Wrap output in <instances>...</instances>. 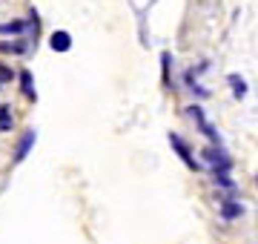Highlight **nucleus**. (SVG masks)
Returning a JSON list of instances; mask_svg holds the SVG:
<instances>
[{
    "label": "nucleus",
    "mask_w": 258,
    "mask_h": 244,
    "mask_svg": "<svg viewBox=\"0 0 258 244\" xmlns=\"http://www.w3.org/2000/svg\"><path fill=\"white\" fill-rule=\"evenodd\" d=\"M35 141H37V132L35 130H26L23 135H20V141H18V147H15V164H20V161L29 155V150L35 147Z\"/></svg>",
    "instance_id": "nucleus-2"
},
{
    "label": "nucleus",
    "mask_w": 258,
    "mask_h": 244,
    "mask_svg": "<svg viewBox=\"0 0 258 244\" xmlns=\"http://www.w3.org/2000/svg\"><path fill=\"white\" fill-rule=\"evenodd\" d=\"M169 144H172V147L178 150V155H181V161H184L186 167H189V169H198V164H195V158H192V152H189V147H186V144L178 138L175 132H169Z\"/></svg>",
    "instance_id": "nucleus-4"
},
{
    "label": "nucleus",
    "mask_w": 258,
    "mask_h": 244,
    "mask_svg": "<svg viewBox=\"0 0 258 244\" xmlns=\"http://www.w3.org/2000/svg\"><path fill=\"white\" fill-rule=\"evenodd\" d=\"M12 124H15V118H12V109L3 103V106H0V132H9Z\"/></svg>",
    "instance_id": "nucleus-8"
},
{
    "label": "nucleus",
    "mask_w": 258,
    "mask_h": 244,
    "mask_svg": "<svg viewBox=\"0 0 258 244\" xmlns=\"http://www.w3.org/2000/svg\"><path fill=\"white\" fill-rule=\"evenodd\" d=\"M189 115H192L195 121H198V127L204 130V135H207V138H210L212 144H218V132H215V127H212V124L207 121V118H204L201 106H189Z\"/></svg>",
    "instance_id": "nucleus-3"
},
{
    "label": "nucleus",
    "mask_w": 258,
    "mask_h": 244,
    "mask_svg": "<svg viewBox=\"0 0 258 244\" xmlns=\"http://www.w3.org/2000/svg\"><path fill=\"white\" fill-rule=\"evenodd\" d=\"M0 52H12V55H20V52H26V43H0Z\"/></svg>",
    "instance_id": "nucleus-10"
},
{
    "label": "nucleus",
    "mask_w": 258,
    "mask_h": 244,
    "mask_svg": "<svg viewBox=\"0 0 258 244\" xmlns=\"http://www.w3.org/2000/svg\"><path fill=\"white\" fill-rule=\"evenodd\" d=\"M20 86H23V95H26L29 101H35L37 98V92H35V81H32V72H20Z\"/></svg>",
    "instance_id": "nucleus-7"
},
{
    "label": "nucleus",
    "mask_w": 258,
    "mask_h": 244,
    "mask_svg": "<svg viewBox=\"0 0 258 244\" xmlns=\"http://www.w3.org/2000/svg\"><path fill=\"white\" fill-rule=\"evenodd\" d=\"M201 155H204V161H207V164H212V167H215V172H227V169L232 167V161L227 158V152H224L221 147H207Z\"/></svg>",
    "instance_id": "nucleus-1"
},
{
    "label": "nucleus",
    "mask_w": 258,
    "mask_h": 244,
    "mask_svg": "<svg viewBox=\"0 0 258 244\" xmlns=\"http://www.w3.org/2000/svg\"><path fill=\"white\" fill-rule=\"evenodd\" d=\"M230 84H232V92H235V98H244L247 95V81L238 75H230Z\"/></svg>",
    "instance_id": "nucleus-9"
},
{
    "label": "nucleus",
    "mask_w": 258,
    "mask_h": 244,
    "mask_svg": "<svg viewBox=\"0 0 258 244\" xmlns=\"http://www.w3.org/2000/svg\"><path fill=\"white\" fill-rule=\"evenodd\" d=\"M6 81H12V69L0 66V84H6Z\"/></svg>",
    "instance_id": "nucleus-11"
},
{
    "label": "nucleus",
    "mask_w": 258,
    "mask_h": 244,
    "mask_svg": "<svg viewBox=\"0 0 258 244\" xmlns=\"http://www.w3.org/2000/svg\"><path fill=\"white\" fill-rule=\"evenodd\" d=\"M244 216V204L241 201H221V218L224 221H232V218Z\"/></svg>",
    "instance_id": "nucleus-6"
},
{
    "label": "nucleus",
    "mask_w": 258,
    "mask_h": 244,
    "mask_svg": "<svg viewBox=\"0 0 258 244\" xmlns=\"http://www.w3.org/2000/svg\"><path fill=\"white\" fill-rule=\"evenodd\" d=\"M255 184H258V175H255Z\"/></svg>",
    "instance_id": "nucleus-12"
},
{
    "label": "nucleus",
    "mask_w": 258,
    "mask_h": 244,
    "mask_svg": "<svg viewBox=\"0 0 258 244\" xmlns=\"http://www.w3.org/2000/svg\"><path fill=\"white\" fill-rule=\"evenodd\" d=\"M49 46L55 49V52H69V49H72V35H69V32H52Z\"/></svg>",
    "instance_id": "nucleus-5"
}]
</instances>
